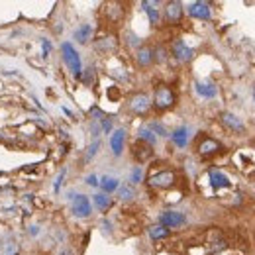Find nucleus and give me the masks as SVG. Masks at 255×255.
Here are the masks:
<instances>
[{"instance_id":"obj_31","label":"nucleus","mask_w":255,"mask_h":255,"mask_svg":"<svg viewBox=\"0 0 255 255\" xmlns=\"http://www.w3.org/2000/svg\"><path fill=\"white\" fill-rule=\"evenodd\" d=\"M63 177H65V171H61V175H59L57 181H55V192L59 190V187H61V183H63Z\"/></svg>"},{"instance_id":"obj_11","label":"nucleus","mask_w":255,"mask_h":255,"mask_svg":"<svg viewBox=\"0 0 255 255\" xmlns=\"http://www.w3.org/2000/svg\"><path fill=\"white\" fill-rule=\"evenodd\" d=\"M220 149H222V145H220L216 139H212V137H204V139L198 143V153H200V155H204V157L214 155V153H218Z\"/></svg>"},{"instance_id":"obj_6","label":"nucleus","mask_w":255,"mask_h":255,"mask_svg":"<svg viewBox=\"0 0 255 255\" xmlns=\"http://www.w3.org/2000/svg\"><path fill=\"white\" fill-rule=\"evenodd\" d=\"M149 106H151V102H149V96H145V94H136L130 100V110L134 114H139V116L147 114Z\"/></svg>"},{"instance_id":"obj_3","label":"nucleus","mask_w":255,"mask_h":255,"mask_svg":"<svg viewBox=\"0 0 255 255\" xmlns=\"http://www.w3.org/2000/svg\"><path fill=\"white\" fill-rule=\"evenodd\" d=\"M159 222H161V226L163 228H179V226H183L185 222H187V216L185 214H181V212H177V210H165L161 216H159Z\"/></svg>"},{"instance_id":"obj_27","label":"nucleus","mask_w":255,"mask_h":255,"mask_svg":"<svg viewBox=\"0 0 255 255\" xmlns=\"http://www.w3.org/2000/svg\"><path fill=\"white\" fill-rule=\"evenodd\" d=\"M98 147H100V139L96 137L92 143H90V147H88V151H86V161H90L96 153H98Z\"/></svg>"},{"instance_id":"obj_1","label":"nucleus","mask_w":255,"mask_h":255,"mask_svg":"<svg viewBox=\"0 0 255 255\" xmlns=\"http://www.w3.org/2000/svg\"><path fill=\"white\" fill-rule=\"evenodd\" d=\"M61 53H63V59H65V63H67V67L71 69V73L75 75V77H81V73H83V63H81V57H79V53H77V49L71 45V43H63L61 45Z\"/></svg>"},{"instance_id":"obj_28","label":"nucleus","mask_w":255,"mask_h":255,"mask_svg":"<svg viewBox=\"0 0 255 255\" xmlns=\"http://www.w3.org/2000/svg\"><path fill=\"white\" fill-rule=\"evenodd\" d=\"M165 57H167V51H165L163 47H159V49L153 51V59H157V61H165Z\"/></svg>"},{"instance_id":"obj_26","label":"nucleus","mask_w":255,"mask_h":255,"mask_svg":"<svg viewBox=\"0 0 255 255\" xmlns=\"http://www.w3.org/2000/svg\"><path fill=\"white\" fill-rule=\"evenodd\" d=\"M141 179H143V171H141V167H134V169H132V173H130L132 187H134V185H137V183H141Z\"/></svg>"},{"instance_id":"obj_34","label":"nucleus","mask_w":255,"mask_h":255,"mask_svg":"<svg viewBox=\"0 0 255 255\" xmlns=\"http://www.w3.org/2000/svg\"><path fill=\"white\" fill-rule=\"evenodd\" d=\"M61 255H73V253H71V251H63Z\"/></svg>"},{"instance_id":"obj_22","label":"nucleus","mask_w":255,"mask_h":255,"mask_svg":"<svg viewBox=\"0 0 255 255\" xmlns=\"http://www.w3.org/2000/svg\"><path fill=\"white\" fill-rule=\"evenodd\" d=\"M92 200H94V204H96L98 210H108V208L112 206V200H110V196H106V194H94Z\"/></svg>"},{"instance_id":"obj_7","label":"nucleus","mask_w":255,"mask_h":255,"mask_svg":"<svg viewBox=\"0 0 255 255\" xmlns=\"http://www.w3.org/2000/svg\"><path fill=\"white\" fill-rule=\"evenodd\" d=\"M165 20L173 26H177L181 20H183V4L177 2V0H173V2H169L165 6Z\"/></svg>"},{"instance_id":"obj_29","label":"nucleus","mask_w":255,"mask_h":255,"mask_svg":"<svg viewBox=\"0 0 255 255\" xmlns=\"http://www.w3.org/2000/svg\"><path fill=\"white\" fill-rule=\"evenodd\" d=\"M100 126H102V132H110L112 130V120L110 118H102V122H100Z\"/></svg>"},{"instance_id":"obj_33","label":"nucleus","mask_w":255,"mask_h":255,"mask_svg":"<svg viewBox=\"0 0 255 255\" xmlns=\"http://www.w3.org/2000/svg\"><path fill=\"white\" fill-rule=\"evenodd\" d=\"M92 81V73H90V69H88V73L85 75V83H90Z\"/></svg>"},{"instance_id":"obj_16","label":"nucleus","mask_w":255,"mask_h":255,"mask_svg":"<svg viewBox=\"0 0 255 255\" xmlns=\"http://www.w3.org/2000/svg\"><path fill=\"white\" fill-rule=\"evenodd\" d=\"M141 6H143V10L147 12V16H149V22L153 24V26H157L159 24V8H157V2H141Z\"/></svg>"},{"instance_id":"obj_24","label":"nucleus","mask_w":255,"mask_h":255,"mask_svg":"<svg viewBox=\"0 0 255 255\" xmlns=\"http://www.w3.org/2000/svg\"><path fill=\"white\" fill-rule=\"evenodd\" d=\"M147 128L155 134V137H165V136H169L167 134V130H165V126L163 124H159V122H149L147 124Z\"/></svg>"},{"instance_id":"obj_20","label":"nucleus","mask_w":255,"mask_h":255,"mask_svg":"<svg viewBox=\"0 0 255 255\" xmlns=\"http://www.w3.org/2000/svg\"><path fill=\"white\" fill-rule=\"evenodd\" d=\"M90 35H92V26H90V24H83V26L75 32V39L81 41V43H86V41L90 39Z\"/></svg>"},{"instance_id":"obj_23","label":"nucleus","mask_w":255,"mask_h":255,"mask_svg":"<svg viewBox=\"0 0 255 255\" xmlns=\"http://www.w3.org/2000/svg\"><path fill=\"white\" fill-rule=\"evenodd\" d=\"M167 236H169V230L163 228L161 224H159V226H151V228H149V238H151V239H165Z\"/></svg>"},{"instance_id":"obj_17","label":"nucleus","mask_w":255,"mask_h":255,"mask_svg":"<svg viewBox=\"0 0 255 255\" xmlns=\"http://www.w3.org/2000/svg\"><path fill=\"white\" fill-rule=\"evenodd\" d=\"M196 92L204 98H214L218 94V88L212 83H196Z\"/></svg>"},{"instance_id":"obj_21","label":"nucleus","mask_w":255,"mask_h":255,"mask_svg":"<svg viewBox=\"0 0 255 255\" xmlns=\"http://www.w3.org/2000/svg\"><path fill=\"white\" fill-rule=\"evenodd\" d=\"M137 136H139V141H143V143H147V145H155V141H157V137H155V134H153L147 126H143V128H139V132H137Z\"/></svg>"},{"instance_id":"obj_9","label":"nucleus","mask_w":255,"mask_h":255,"mask_svg":"<svg viewBox=\"0 0 255 255\" xmlns=\"http://www.w3.org/2000/svg\"><path fill=\"white\" fill-rule=\"evenodd\" d=\"M188 14L192 18H198V20H210L212 16V10H210V4L208 2H192L188 6Z\"/></svg>"},{"instance_id":"obj_14","label":"nucleus","mask_w":255,"mask_h":255,"mask_svg":"<svg viewBox=\"0 0 255 255\" xmlns=\"http://www.w3.org/2000/svg\"><path fill=\"white\" fill-rule=\"evenodd\" d=\"M188 136H190V130H188L187 126H181V128H177V130L171 134V139H173V143H175L177 147H187Z\"/></svg>"},{"instance_id":"obj_13","label":"nucleus","mask_w":255,"mask_h":255,"mask_svg":"<svg viewBox=\"0 0 255 255\" xmlns=\"http://www.w3.org/2000/svg\"><path fill=\"white\" fill-rule=\"evenodd\" d=\"M208 179H210V185H212L214 188H228V187L232 185L230 179H228L222 171H218V169H210Z\"/></svg>"},{"instance_id":"obj_18","label":"nucleus","mask_w":255,"mask_h":255,"mask_svg":"<svg viewBox=\"0 0 255 255\" xmlns=\"http://www.w3.org/2000/svg\"><path fill=\"white\" fill-rule=\"evenodd\" d=\"M136 59H137V63H139L141 67H147V65L153 61V49H149V47H139L137 53H136Z\"/></svg>"},{"instance_id":"obj_5","label":"nucleus","mask_w":255,"mask_h":255,"mask_svg":"<svg viewBox=\"0 0 255 255\" xmlns=\"http://www.w3.org/2000/svg\"><path fill=\"white\" fill-rule=\"evenodd\" d=\"M71 208H73V214L77 218H86L90 214V200L85 194H77V196H73Z\"/></svg>"},{"instance_id":"obj_19","label":"nucleus","mask_w":255,"mask_h":255,"mask_svg":"<svg viewBox=\"0 0 255 255\" xmlns=\"http://www.w3.org/2000/svg\"><path fill=\"white\" fill-rule=\"evenodd\" d=\"M98 185L102 187V190H104V192H114V190L120 188V181L116 177H102V181Z\"/></svg>"},{"instance_id":"obj_8","label":"nucleus","mask_w":255,"mask_h":255,"mask_svg":"<svg viewBox=\"0 0 255 255\" xmlns=\"http://www.w3.org/2000/svg\"><path fill=\"white\" fill-rule=\"evenodd\" d=\"M220 120H222V124H224L228 130H232V132H236V134H243V132H245L243 122H241L236 114H232V112H222V114H220Z\"/></svg>"},{"instance_id":"obj_35","label":"nucleus","mask_w":255,"mask_h":255,"mask_svg":"<svg viewBox=\"0 0 255 255\" xmlns=\"http://www.w3.org/2000/svg\"><path fill=\"white\" fill-rule=\"evenodd\" d=\"M253 98H255V92H253Z\"/></svg>"},{"instance_id":"obj_25","label":"nucleus","mask_w":255,"mask_h":255,"mask_svg":"<svg viewBox=\"0 0 255 255\" xmlns=\"http://www.w3.org/2000/svg\"><path fill=\"white\" fill-rule=\"evenodd\" d=\"M118 194H120V198H122V200H130V198H134V196H136V190H134V187H132V185H124V187H120V188H118Z\"/></svg>"},{"instance_id":"obj_32","label":"nucleus","mask_w":255,"mask_h":255,"mask_svg":"<svg viewBox=\"0 0 255 255\" xmlns=\"http://www.w3.org/2000/svg\"><path fill=\"white\" fill-rule=\"evenodd\" d=\"M130 45H139V39L136 35H132V34H130Z\"/></svg>"},{"instance_id":"obj_4","label":"nucleus","mask_w":255,"mask_h":255,"mask_svg":"<svg viewBox=\"0 0 255 255\" xmlns=\"http://www.w3.org/2000/svg\"><path fill=\"white\" fill-rule=\"evenodd\" d=\"M173 183H175L173 171H159V173H153L149 177V185L155 187V188H169Z\"/></svg>"},{"instance_id":"obj_30","label":"nucleus","mask_w":255,"mask_h":255,"mask_svg":"<svg viewBox=\"0 0 255 255\" xmlns=\"http://www.w3.org/2000/svg\"><path fill=\"white\" fill-rule=\"evenodd\" d=\"M86 185H88V187H98V179H96L94 175H88V177H86Z\"/></svg>"},{"instance_id":"obj_15","label":"nucleus","mask_w":255,"mask_h":255,"mask_svg":"<svg viewBox=\"0 0 255 255\" xmlns=\"http://www.w3.org/2000/svg\"><path fill=\"white\" fill-rule=\"evenodd\" d=\"M134 155H136V159H139V161H147V159L153 155V149H151V145L139 141V143H136V147H134Z\"/></svg>"},{"instance_id":"obj_10","label":"nucleus","mask_w":255,"mask_h":255,"mask_svg":"<svg viewBox=\"0 0 255 255\" xmlns=\"http://www.w3.org/2000/svg\"><path fill=\"white\" fill-rule=\"evenodd\" d=\"M171 49H173V55H175L179 61H183V63H187V61H190V59L194 57V51H192L190 47H187V43L181 41V39H177Z\"/></svg>"},{"instance_id":"obj_2","label":"nucleus","mask_w":255,"mask_h":255,"mask_svg":"<svg viewBox=\"0 0 255 255\" xmlns=\"http://www.w3.org/2000/svg\"><path fill=\"white\" fill-rule=\"evenodd\" d=\"M153 104H155L159 110H167L175 104V92L169 86H159L155 90V96H153Z\"/></svg>"},{"instance_id":"obj_12","label":"nucleus","mask_w":255,"mask_h":255,"mask_svg":"<svg viewBox=\"0 0 255 255\" xmlns=\"http://www.w3.org/2000/svg\"><path fill=\"white\" fill-rule=\"evenodd\" d=\"M124 143H126V130H116L110 137V147H112V153L116 157L122 155L124 151Z\"/></svg>"}]
</instances>
